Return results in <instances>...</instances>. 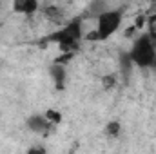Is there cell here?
<instances>
[{
    "mask_svg": "<svg viewBox=\"0 0 156 154\" xmlns=\"http://www.w3.org/2000/svg\"><path fill=\"white\" fill-rule=\"evenodd\" d=\"M127 53H129V58L133 60L134 65H138L142 69L153 67L156 58V42L149 35H140L133 42V45Z\"/></svg>",
    "mask_w": 156,
    "mask_h": 154,
    "instance_id": "6da1fadb",
    "label": "cell"
},
{
    "mask_svg": "<svg viewBox=\"0 0 156 154\" xmlns=\"http://www.w3.org/2000/svg\"><path fill=\"white\" fill-rule=\"evenodd\" d=\"M49 40L60 44L62 49H75L76 44L82 40V18L76 16V18H71L60 31L53 33Z\"/></svg>",
    "mask_w": 156,
    "mask_h": 154,
    "instance_id": "7a4b0ae2",
    "label": "cell"
},
{
    "mask_svg": "<svg viewBox=\"0 0 156 154\" xmlns=\"http://www.w3.org/2000/svg\"><path fill=\"white\" fill-rule=\"evenodd\" d=\"M122 11L118 9H107L104 11L98 18H96V33H98V40H107L111 38L122 26Z\"/></svg>",
    "mask_w": 156,
    "mask_h": 154,
    "instance_id": "3957f363",
    "label": "cell"
},
{
    "mask_svg": "<svg viewBox=\"0 0 156 154\" xmlns=\"http://www.w3.org/2000/svg\"><path fill=\"white\" fill-rule=\"evenodd\" d=\"M53 121L47 118L45 114H31L26 120V127L27 131H31L33 134H38V136H47L53 129Z\"/></svg>",
    "mask_w": 156,
    "mask_h": 154,
    "instance_id": "277c9868",
    "label": "cell"
},
{
    "mask_svg": "<svg viewBox=\"0 0 156 154\" xmlns=\"http://www.w3.org/2000/svg\"><path fill=\"white\" fill-rule=\"evenodd\" d=\"M13 11L29 16L38 11V0H13Z\"/></svg>",
    "mask_w": 156,
    "mask_h": 154,
    "instance_id": "5b68a950",
    "label": "cell"
},
{
    "mask_svg": "<svg viewBox=\"0 0 156 154\" xmlns=\"http://www.w3.org/2000/svg\"><path fill=\"white\" fill-rule=\"evenodd\" d=\"M49 75L53 78L56 89H64L66 87V80H67V71H66V65L62 64H55L49 67Z\"/></svg>",
    "mask_w": 156,
    "mask_h": 154,
    "instance_id": "8992f818",
    "label": "cell"
},
{
    "mask_svg": "<svg viewBox=\"0 0 156 154\" xmlns=\"http://www.w3.org/2000/svg\"><path fill=\"white\" fill-rule=\"evenodd\" d=\"M44 15H45L47 20H51V22H55V24H60V22H64V18H66L64 9H60V7H56V5H47V7L44 9Z\"/></svg>",
    "mask_w": 156,
    "mask_h": 154,
    "instance_id": "52a82bcc",
    "label": "cell"
},
{
    "mask_svg": "<svg viewBox=\"0 0 156 154\" xmlns=\"http://www.w3.org/2000/svg\"><path fill=\"white\" fill-rule=\"evenodd\" d=\"M107 9H109L107 0H91V4L87 5V15L98 18V16H100L104 11H107Z\"/></svg>",
    "mask_w": 156,
    "mask_h": 154,
    "instance_id": "ba28073f",
    "label": "cell"
},
{
    "mask_svg": "<svg viewBox=\"0 0 156 154\" xmlns=\"http://www.w3.org/2000/svg\"><path fill=\"white\" fill-rule=\"evenodd\" d=\"M133 60L129 58V53H125V54H122L120 56V69H122V73L125 75V76H129L131 75V71H133Z\"/></svg>",
    "mask_w": 156,
    "mask_h": 154,
    "instance_id": "9c48e42d",
    "label": "cell"
},
{
    "mask_svg": "<svg viewBox=\"0 0 156 154\" xmlns=\"http://www.w3.org/2000/svg\"><path fill=\"white\" fill-rule=\"evenodd\" d=\"M147 35L156 42V11L147 16Z\"/></svg>",
    "mask_w": 156,
    "mask_h": 154,
    "instance_id": "30bf717a",
    "label": "cell"
},
{
    "mask_svg": "<svg viewBox=\"0 0 156 154\" xmlns=\"http://www.w3.org/2000/svg\"><path fill=\"white\" fill-rule=\"evenodd\" d=\"M120 123L118 121H111V123H107V127H105V134L107 136H111V138H116L118 134H120Z\"/></svg>",
    "mask_w": 156,
    "mask_h": 154,
    "instance_id": "8fae6325",
    "label": "cell"
},
{
    "mask_svg": "<svg viewBox=\"0 0 156 154\" xmlns=\"http://www.w3.org/2000/svg\"><path fill=\"white\" fill-rule=\"evenodd\" d=\"M102 83H104V87H105V89H111V87H115V85H116V76H115V75L104 76V78H102Z\"/></svg>",
    "mask_w": 156,
    "mask_h": 154,
    "instance_id": "7c38bea8",
    "label": "cell"
},
{
    "mask_svg": "<svg viewBox=\"0 0 156 154\" xmlns=\"http://www.w3.org/2000/svg\"><path fill=\"white\" fill-rule=\"evenodd\" d=\"M45 116H47L53 123H60V114H58L56 111H53V109H51V111H47V114H45Z\"/></svg>",
    "mask_w": 156,
    "mask_h": 154,
    "instance_id": "4fadbf2b",
    "label": "cell"
},
{
    "mask_svg": "<svg viewBox=\"0 0 156 154\" xmlns=\"http://www.w3.org/2000/svg\"><path fill=\"white\" fill-rule=\"evenodd\" d=\"M29 152H45V149L44 147H31Z\"/></svg>",
    "mask_w": 156,
    "mask_h": 154,
    "instance_id": "5bb4252c",
    "label": "cell"
},
{
    "mask_svg": "<svg viewBox=\"0 0 156 154\" xmlns=\"http://www.w3.org/2000/svg\"><path fill=\"white\" fill-rule=\"evenodd\" d=\"M151 5H153V11H156V0H151Z\"/></svg>",
    "mask_w": 156,
    "mask_h": 154,
    "instance_id": "9a60e30c",
    "label": "cell"
}]
</instances>
